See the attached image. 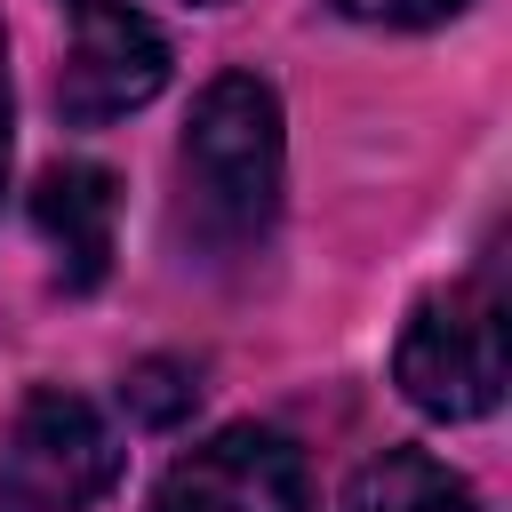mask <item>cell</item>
<instances>
[{"label":"cell","mask_w":512,"mask_h":512,"mask_svg":"<svg viewBox=\"0 0 512 512\" xmlns=\"http://www.w3.org/2000/svg\"><path fill=\"white\" fill-rule=\"evenodd\" d=\"M184 216L208 248L240 256L272 232L280 216V168H288V144H280V96L272 80L256 72H216L184 120Z\"/></svg>","instance_id":"cell-1"},{"label":"cell","mask_w":512,"mask_h":512,"mask_svg":"<svg viewBox=\"0 0 512 512\" xmlns=\"http://www.w3.org/2000/svg\"><path fill=\"white\" fill-rule=\"evenodd\" d=\"M504 368H512V360H504V272H496V256H488L472 280L432 288V296L408 312L400 344H392V384H400L424 416H440V424L496 416Z\"/></svg>","instance_id":"cell-2"},{"label":"cell","mask_w":512,"mask_h":512,"mask_svg":"<svg viewBox=\"0 0 512 512\" xmlns=\"http://www.w3.org/2000/svg\"><path fill=\"white\" fill-rule=\"evenodd\" d=\"M128 448L120 432L96 416V400L64 392V384H32L8 448H0V496L24 512H88L96 496H112Z\"/></svg>","instance_id":"cell-3"},{"label":"cell","mask_w":512,"mask_h":512,"mask_svg":"<svg viewBox=\"0 0 512 512\" xmlns=\"http://www.w3.org/2000/svg\"><path fill=\"white\" fill-rule=\"evenodd\" d=\"M168 88V40L128 0H72V40L56 64V120L104 128L120 112H144Z\"/></svg>","instance_id":"cell-4"},{"label":"cell","mask_w":512,"mask_h":512,"mask_svg":"<svg viewBox=\"0 0 512 512\" xmlns=\"http://www.w3.org/2000/svg\"><path fill=\"white\" fill-rule=\"evenodd\" d=\"M152 512H312V472L288 432L224 424L160 472Z\"/></svg>","instance_id":"cell-5"},{"label":"cell","mask_w":512,"mask_h":512,"mask_svg":"<svg viewBox=\"0 0 512 512\" xmlns=\"http://www.w3.org/2000/svg\"><path fill=\"white\" fill-rule=\"evenodd\" d=\"M32 224H40V240L56 248V272H64V288H104V272H112V224H120V176L112 168H96V160H56V168H40V184H32Z\"/></svg>","instance_id":"cell-6"},{"label":"cell","mask_w":512,"mask_h":512,"mask_svg":"<svg viewBox=\"0 0 512 512\" xmlns=\"http://www.w3.org/2000/svg\"><path fill=\"white\" fill-rule=\"evenodd\" d=\"M344 512H488V504H480V488H472L464 472H448L440 456H424V448H384V456H368V464L352 472Z\"/></svg>","instance_id":"cell-7"},{"label":"cell","mask_w":512,"mask_h":512,"mask_svg":"<svg viewBox=\"0 0 512 512\" xmlns=\"http://www.w3.org/2000/svg\"><path fill=\"white\" fill-rule=\"evenodd\" d=\"M192 400H200V368L192 360H136L120 376V408L136 424H184Z\"/></svg>","instance_id":"cell-8"},{"label":"cell","mask_w":512,"mask_h":512,"mask_svg":"<svg viewBox=\"0 0 512 512\" xmlns=\"http://www.w3.org/2000/svg\"><path fill=\"white\" fill-rule=\"evenodd\" d=\"M336 16H352V24H384V32H424V24H448V16H464L472 0H328Z\"/></svg>","instance_id":"cell-9"},{"label":"cell","mask_w":512,"mask_h":512,"mask_svg":"<svg viewBox=\"0 0 512 512\" xmlns=\"http://www.w3.org/2000/svg\"><path fill=\"white\" fill-rule=\"evenodd\" d=\"M0 192H8V40H0Z\"/></svg>","instance_id":"cell-10"},{"label":"cell","mask_w":512,"mask_h":512,"mask_svg":"<svg viewBox=\"0 0 512 512\" xmlns=\"http://www.w3.org/2000/svg\"><path fill=\"white\" fill-rule=\"evenodd\" d=\"M184 8H224V0H184Z\"/></svg>","instance_id":"cell-11"}]
</instances>
